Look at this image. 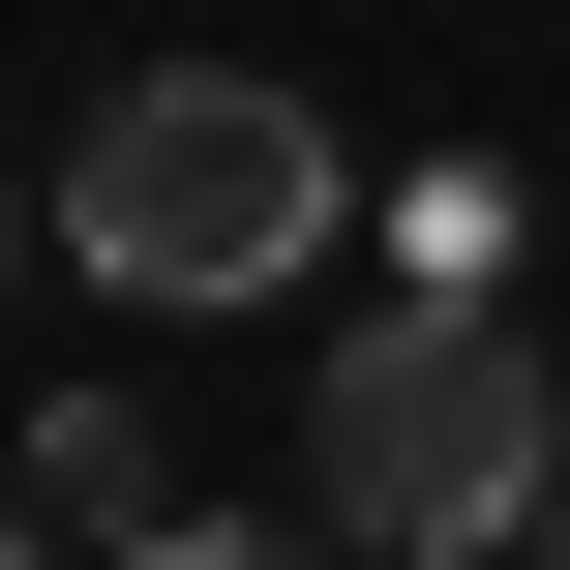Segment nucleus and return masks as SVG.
Masks as SVG:
<instances>
[{
    "instance_id": "obj_1",
    "label": "nucleus",
    "mask_w": 570,
    "mask_h": 570,
    "mask_svg": "<svg viewBox=\"0 0 570 570\" xmlns=\"http://www.w3.org/2000/svg\"><path fill=\"white\" fill-rule=\"evenodd\" d=\"M541 481H570V391H541L511 301H361V331H331V391H301V511H331L361 570H511Z\"/></svg>"
},
{
    "instance_id": "obj_2",
    "label": "nucleus",
    "mask_w": 570,
    "mask_h": 570,
    "mask_svg": "<svg viewBox=\"0 0 570 570\" xmlns=\"http://www.w3.org/2000/svg\"><path fill=\"white\" fill-rule=\"evenodd\" d=\"M331 210H361V180H331V120H301L271 60H120V90H90V150H60L90 301H180V331H210V301H301V271H331Z\"/></svg>"
},
{
    "instance_id": "obj_3",
    "label": "nucleus",
    "mask_w": 570,
    "mask_h": 570,
    "mask_svg": "<svg viewBox=\"0 0 570 570\" xmlns=\"http://www.w3.org/2000/svg\"><path fill=\"white\" fill-rule=\"evenodd\" d=\"M150 511H180V481H150V391H60V421H30V541H150Z\"/></svg>"
},
{
    "instance_id": "obj_4",
    "label": "nucleus",
    "mask_w": 570,
    "mask_h": 570,
    "mask_svg": "<svg viewBox=\"0 0 570 570\" xmlns=\"http://www.w3.org/2000/svg\"><path fill=\"white\" fill-rule=\"evenodd\" d=\"M391 301H511V150H421L391 180Z\"/></svg>"
},
{
    "instance_id": "obj_5",
    "label": "nucleus",
    "mask_w": 570,
    "mask_h": 570,
    "mask_svg": "<svg viewBox=\"0 0 570 570\" xmlns=\"http://www.w3.org/2000/svg\"><path fill=\"white\" fill-rule=\"evenodd\" d=\"M120 570H361V541H331V511H150Z\"/></svg>"
},
{
    "instance_id": "obj_6",
    "label": "nucleus",
    "mask_w": 570,
    "mask_h": 570,
    "mask_svg": "<svg viewBox=\"0 0 570 570\" xmlns=\"http://www.w3.org/2000/svg\"><path fill=\"white\" fill-rule=\"evenodd\" d=\"M0 570H90V541H30V511H0Z\"/></svg>"
},
{
    "instance_id": "obj_7",
    "label": "nucleus",
    "mask_w": 570,
    "mask_h": 570,
    "mask_svg": "<svg viewBox=\"0 0 570 570\" xmlns=\"http://www.w3.org/2000/svg\"><path fill=\"white\" fill-rule=\"evenodd\" d=\"M511 570H570V481H541V541H511Z\"/></svg>"
},
{
    "instance_id": "obj_8",
    "label": "nucleus",
    "mask_w": 570,
    "mask_h": 570,
    "mask_svg": "<svg viewBox=\"0 0 570 570\" xmlns=\"http://www.w3.org/2000/svg\"><path fill=\"white\" fill-rule=\"evenodd\" d=\"M30 210H60V180H0V240H30Z\"/></svg>"
}]
</instances>
